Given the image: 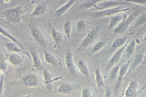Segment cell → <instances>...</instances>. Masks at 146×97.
Here are the masks:
<instances>
[{
	"instance_id": "d4e9b609",
	"label": "cell",
	"mask_w": 146,
	"mask_h": 97,
	"mask_svg": "<svg viewBox=\"0 0 146 97\" xmlns=\"http://www.w3.org/2000/svg\"><path fill=\"white\" fill-rule=\"evenodd\" d=\"M51 33L52 37L56 43H59L61 42L63 39L62 34L57 31L52 26Z\"/></svg>"
},
{
	"instance_id": "603a6c76",
	"label": "cell",
	"mask_w": 146,
	"mask_h": 97,
	"mask_svg": "<svg viewBox=\"0 0 146 97\" xmlns=\"http://www.w3.org/2000/svg\"><path fill=\"white\" fill-rule=\"evenodd\" d=\"M72 87L69 84L63 83L61 84L57 89L58 92L64 94H69L72 91Z\"/></svg>"
},
{
	"instance_id": "cb8c5ba5",
	"label": "cell",
	"mask_w": 146,
	"mask_h": 97,
	"mask_svg": "<svg viewBox=\"0 0 146 97\" xmlns=\"http://www.w3.org/2000/svg\"><path fill=\"white\" fill-rule=\"evenodd\" d=\"M8 56L10 62L14 65H19L21 64L23 61L22 58L16 54H13Z\"/></svg>"
},
{
	"instance_id": "e0dca14e",
	"label": "cell",
	"mask_w": 146,
	"mask_h": 97,
	"mask_svg": "<svg viewBox=\"0 0 146 97\" xmlns=\"http://www.w3.org/2000/svg\"><path fill=\"white\" fill-rule=\"evenodd\" d=\"M100 0H90L86 1L82 3L80 7L82 8H94L100 11V9L98 7L97 4L100 2Z\"/></svg>"
},
{
	"instance_id": "836d02e7",
	"label": "cell",
	"mask_w": 146,
	"mask_h": 97,
	"mask_svg": "<svg viewBox=\"0 0 146 97\" xmlns=\"http://www.w3.org/2000/svg\"><path fill=\"white\" fill-rule=\"evenodd\" d=\"M81 96L82 97H92L90 91L87 88H85L82 90Z\"/></svg>"
},
{
	"instance_id": "d6986e66",
	"label": "cell",
	"mask_w": 146,
	"mask_h": 97,
	"mask_svg": "<svg viewBox=\"0 0 146 97\" xmlns=\"http://www.w3.org/2000/svg\"><path fill=\"white\" fill-rule=\"evenodd\" d=\"M78 68L80 73L85 76H87L89 74L88 67L86 63L83 60H80L77 64Z\"/></svg>"
},
{
	"instance_id": "f546056e",
	"label": "cell",
	"mask_w": 146,
	"mask_h": 97,
	"mask_svg": "<svg viewBox=\"0 0 146 97\" xmlns=\"http://www.w3.org/2000/svg\"><path fill=\"white\" fill-rule=\"evenodd\" d=\"M64 32L69 40L70 39L71 30V24L70 21H67L64 24L63 27Z\"/></svg>"
},
{
	"instance_id": "ba28073f",
	"label": "cell",
	"mask_w": 146,
	"mask_h": 97,
	"mask_svg": "<svg viewBox=\"0 0 146 97\" xmlns=\"http://www.w3.org/2000/svg\"><path fill=\"white\" fill-rule=\"evenodd\" d=\"M22 81L24 84L29 87H34L38 86L40 83L38 77L33 74H30L25 76Z\"/></svg>"
},
{
	"instance_id": "1f68e13d",
	"label": "cell",
	"mask_w": 146,
	"mask_h": 97,
	"mask_svg": "<svg viewBox=\"0 0 146 97\" xmlns=\"http://www.w3.org/2000/svg\"><path fill=\"white\" fill-rule=\"evenodd\" d=\"M106 43L103 41H100L97 42L94 46L92 49V53L96 52L101 49L105 46Z\"/></svg>"
},
{
	"instance_id": "ffe728a7",
	"label": "cell",
	"mask_w": 146,
	"mask_h": 97,
	"mask_svg": "<svg viewBox=\"0 0 146 97\" xmlns=\"http://www.w3.org/2000/svg\"><path fill=\"white\" fill-rule=\"evenodd\" d=\"M75 1L70 0L64 5L57 9L55 13L58 16H60L64 14L73 4Z\"/></svg>"
},
{
	"instance_id": "4fadbf2b",
	"label": "cell",
	"mask_w": 146,
	"mask_h": 97,
	"mask_svg": "<svg viewBox=\"0 0 146 97\" xmlns=\"http://www.w3.org/2000/svg\"><path fill=\"white\" fill-rule=\"evenodd\" d=\"M144 55L142 52L137 55L132 62H131L128 69L127 75L130 73L143 61Z\"/></svg>"
},
{
	"instance_id": "9a60e30c",
	"label": "cell",
	"mask_w": 146,
	"mask_h": 97,
	"mask_svg": "<svg viewBox=\"0 0 146 97\" xmlns=\"http://www.w3.org/2000/svg\"><path fill=\"white\" fill-rule=\"evenodd\" d=\"M127 38L125 36H122L115 39L111 46V50L113 51L117 48L122 47L127 41Z\"/></svg>"
},
{
	"instance_id": "7c38bea8",
	"label": "cell",
	"mask_w": 146,
	"mask_h": 97,
	"mask_svg": "<svg viewBox=\"0 0 146 97\" xmlns=\"http://www.w3.org/2000/svg\"><path fill=\"white\" fill-rule=\"evenodd\" d=\"M125 18V15L122 14H119L111 16L106 29L108 30H110L114 29L116 25L118 24Z\"/></svg>"
},
{
	"instance_id": "5bb4252c",
	"label": "cell",
	"mask_w": 146,
	"mask_h": 97,
	"mask_svg": "<svg viewBox=\"0 0 146 97\" xmlns=\"http://www.w3.org/2000/svg\"><path fill=\"white\" fill-rule=\"evenodd\" d=\"M46 9V5L45 3H42L38 5L33 11L26 16L28 17L40 16L45 13Z\"/></svg>"
},
{
	"instance_id": "4dcf8cb0",
	"label": "cell",
	"mask_w": 146,
	"mask_h": 97,
	"mask_svg": "<svg viewBox=\"0 0 146 97\" xmlns=\"http://www.w3.org/2000/svg\"><path fill=\"white\" fill-rule=\"evenodd\" d=\"M43 79L46 84L50 83L52 80L51 77L48 71L43 67L42 70Z\"/></svg>"
},
{
	"instance_id": "b9f144b4",
	"label": "cell",
	"mask_w": 146,
	"mask_h": 97,
	"mask_svg": "<svg viewBox=\"0 0 146 97\" xmlns=\"http://www.w3.org/2000/svg\"><path fill=\"white\" fill-rule=\"evenodd\" d=\"M145 96H146V94H145Z\"/></svg>"
},
{
	"instance_id": "2e32d148",
	"label": "cell",
	"mask_w": 146,
	"mask_h": 97,
	"mask_svg": "<svg viewBox=\"0 0 146 97\" xmlns=\"http://www.w3.org/2000/svg\"><path fill=\"white\" fill-rule=\"evenodd\" d=\"M5 46L9 51L15 52H21L26 55L31 60L32 57L27 52L19 48L15 43H8L5 44Z\"/></svg>"
},
{
	"instance_id": "30bf717a",
	"label": "cell",
	"mask_w": 146,
	"mask_h": 97,
	"mask_svg": "<svg viewBox=\"0 0 146 97\" xmlns=\"http://www.w3.org/2000/svg\"><path fill=\"white\" fill-rule=\"evenodd\" d=\"M130 40V39H128L125 44L116 51L110 58L109 62V66L110 67L114 65L119 61L123 50L127 47V44Z\"/></svg>"
},
{
	"instance_id": "60d3db41",
	"label": "cell",
	"mask_w": 146,
	"mask_h": 97,
	"mask_svg": "<svg viewBox=\"0 0 146 97\" xmlns=\"http://www.w3.org/2000/svg\"><path fill=\"white\" fill-rule=\"evenodd\" d=\"M23 97H31V96H24Z\"/></svg>"
},
{
	"instance_id": "5b68a950",
	"label": "cell",
	"mask_w": 146,
	"mask_h": 97,
	"mask_svg": "<svg viewBox=\"0 0 146 97\" xmlns=\"http://www.w3.org/2000/svg\"><path fill=\"white\" fill-rule=\"evenodd\" d=\"M97 5L100 10H102L120 6L130 5V4L122 1H108L99 2Z\"/></svg>"
},
{
	"instance_id": "7a4b0ae2",
	"label": "cell",
	"mask_w": 146,
	"mask_h": 97,
	"mask_svg": "<svg viewBox=\"0 0 146 97\" xmlns=\"http://www.w3.org/2000/svg\"><path fill=\"white\" fill-rule=\"evenodd\" d=\"M128 6H120L99 11L90 12L89 14L93 17L97 18L106 16H112L118 13L128 11L130 9Z\"/></svg>"
},
{
	"instance_id": "8d00e7d4",
	"label": "cell",
	"mask_w": 146,
	"mask_h": 97,
	"mask_svg": "<svg viewBox=\"0 0 146 97\" xmlns=\"http://www.w3.org/2000/svg\"><path fill=\"white\" fill-rule=\"evenodd\" d=\"M104 97H112L111 91L108 87H106Z\"/></svg>"
},
{
	"instance_id": "83f0119b",
	"label": "cell",
	"mask_w": 146,
	"mask_h": 97,
	"mask_svg": "<svg viewBox=\"0 0 146 97\" xmlns=\"http://www.w3.org/2000/svg\"><path fill=\"white\" fill-rule=\"evenodd\" d=\"M119 67L118 65H115L111 69L110 73V78L111 81H113L118 75Z\"/></svg>"
},
{
	"instance_id": "6da1fadb",
	"label": "cell",
	"mask_w": 146,
	"mask_h": 97,
	"mask_svg": "<svg viewBox=\"0 0 146 97\" xmlns=\"http://www.w3.org/2000/svg\"><path fill=\"white\" fill-rule=\"evenodd\" d=\"M23 10L20 6L5 9L1 15L9 22L15 24H20Z\"/></svg>"
},
{
	"instance_id": "44dd1931",
	"label": "cell",
	"mask_w": 146,
	"mask_h": 97,
	"mask_svg": "<svg viewBox=\"0 0 146 97\" xmlns=\"http://www.w3.org/2000/svg\"><path fill=\"white\" fill-rule=\"evenodd\" d=\"M0 32L4 36L8 38L13 42L15 43L21 49H24L21 44L5 29L1 27L0 28Z\"/></svg>"
},
{
	"instance_id": "4316f807",
	"label": "cell",
	"mask_w": 146,
	"mask_h": 97,
	"mask_svg": "<svg viewBox=\"0 0 146 97\" xmlns=\"http://www.w3.org/2000/svg\"><path fill=\"white\" fill-rule=\"evenodd\" d=\"M45 61L48 63L55 64L56 61L54 57L50 53L45 50H43Z\"/></svg>"
},
{
	"instance_id": "74e56055",
	"label": "cell",
	"mask_w": 146,
	"mask_h": 97,
	"mask_svg": "<svg viewBox=\"0 0 146 97\" xmlns=\"http://www.w3.org/2000/svg\"><path fill=\"white\" fill-rule=\"evenodd\" d=\"M3 75H1V80H0V94H1V93L3 90Z\"/></svg>"
},
{
	"instance_id": "277c9868",
	"label": "cell",
	"mask_w": 146,
	"mask_h": 97,
	"mask_svg": "<svg viewBox=\"0 0 146 97\" xmlns=\"http://www.w3.org/2000/svg\"><path fill=\"white\" fill-rule=\"evenodd\" d=\"M99 28L96 27L91 30L80 44L78 49L85 48L92 44L97 38Z\"/></svg>"
},
{
	"instance_id": "52a82bcc",
	"label": "cell",
	"mask_w": 146,
	"mask_h": 97,
	"mask_svg": "<svg viewBox=\"0 0 146 97\" xmlns=\"http://www.w3.org/2000/svg\"><path fill=\"white\" fill-rule=\"evenodd\" d=\"M31 34L34 39L41 47L46 48V43L45 38L40 31L34 28H30Z\"/></svg>"
},
{
	"instance_id": "3957f363",
	"label": "cell",
	"mask_w": 146,
	"mask_h": 97,
	"mask_svg": "<svg viewBox=\"0 0 146 97\" xmlns=\"http://www.w3.org/2000/svg\"><path fill=\"white\" fill-rule=\"evenodd\" d=\"M139 13L138 11L132 12L127 17L123 19L113 29V32L116 34H121L125 32L130 24L136 19Z\"/></svg>"
},
{
	"instance_id": "8992f818",
	"label": "cell",
	"mask_w": 146,
	"mask_h": 97,
	"mask_svg": "<svg viewBox=\"0 0 146 97\" xmlns=\"http://www.w3.org/2000/svg\"><path fill=\"white\" fill-rule=\"evenodd\" d=\"M131 63V60H128L119 69L117 78L114 86V89L115 91H117L119 89L123 77L127 71Z\"/></svg>"
},
{
	"instance_id": "8fae6325",
	"label": "cell",
	"mask_w": 146,
	"mask_h": 97,
	"mask_svg": "<svg viewBox=\"0 0 146 97\" xmlns=\"http://www.w3.org/2000/svg\"><path fill=\"white\" fill-rule=\"evenodd\" d=\"M65 57V63L67 69L71 73H75L76 69L74 62L72 52L70 51H67Z\"/></svg>"
},
{
	"instance_id": "ac0fdd59",
	"label": "cell",
	"mask_w": 146,
	"mask_h": 97,
	"mask_svg": "<svg viewBox=\"0 0 146 97\" xmlns=\"http://www.w3.org/2000/svg\"><path fill=\"white\" fill-rule=\"evenodd\" d=\"M31 53L33 62V66L39 70H42L43 67L39 57L37 53L35 51H32Z\"/></svg>"
},
{
	"instance_id": "7402d4cb",
	"label": "cell",
	"mask_w": 146,
	"mask_h": 97,
	"mask_svg": "<svg viewBox=\"0 0 146 97\" xmlns=\"http://www.w3.org/2000/svg\"><path fill=\"white\" fill-rule=\"evenodd\" d=\"M95 81L96 84L99 87H103L104 85L103 79L100 69L96 68L95 71Z\"/></svg>"
},
{
	"instance_id": "9c48e42d",
	"label": "cell",
	"mask_w": 146,
	"mask_h": 97,
	"mask_svg": "<svg viewBox=\"0 0 146 97\" xmlns=\"http://www.w3.org/2000/svg\"><path fill=\"white\" fill-rule=\"evenodd\" d=\"M138 84L135 81H132L129 84L125 92V97H137L138 94Z\"/></svg>"
},
{
	"instance_id": "d6a6232c",
	"label": "cell",
	"mask_w": 146,
	"mask_h": 97,
	"mask_svg": "<svg viewBox=\"0 0 146 97\" xmlns=\"http://www.w3.org/2000/svg\"><path fill=\"white\" fill-rule=\"evenodd\" d=\"M86 24L85 22L83 20L78 21L77 24V28L79 31L83 30L85 28Z\"/></svg>"
},
{
	"instance_id": "f1b7e54d",
	"label": "cell",
	"mask_w": 146,
	"mask_h": 97,
	"mask_svg": "<svg viewBox=\"0 0 146 97\" xmlns=\"http://www.w3.org/2000/svg\"><path fill=\"white\" fill-rule=\"evenodd\" d=\"M146 23V15H143L140 16L137 20L131 29L139 27Z\"/></svg>"
},
{
	"instance_id": "f35d334b",
	"label": "cell",
	"mask_w": 146,
	"mask_h": 97,
	"mask_svg": "<svg viewBox=\"0 0 146 97\" xmlns=\"http://www.w3.org/2000/svg\"><path fill=\"white\" fill-rule=\"evenodd\" d=\"M143 61L144 62H146V53L145 55H144Z\"/></svg>"
},
{
	"instance_id": "d590c367",
	"label": "cell",
	"mask_w": 146,
	"mask_h": 97,
	"mask_svg": "<svg viewBox=\"0 0 146 97\" xmlns=\"http://www.w3.org/2000/svg\"><path fill=\"white\" fill-rule=\"evenodd\" d=\"M125 1L128 3L131 2L140 4H146V0H126Z\"/></svg>"
},
{
	"instance_id": "ab89813d",
	"label": "cell",
	"mask_w": 146,
	"mask_h": 97,
	"mask_svg": "<svg viewBox=\"0 0 146 97\" xmlns=\"http://www.w3.org/2000/svg\"><path fill=\"white\" fill-rule=\"evenodd\" d=\"M144 40L145 42L146 43V34H145L144 38Z\"/></svg>"
},
{
	"instance_id": "484cf974",
	"label": "cell",
	"mask_w": 146,
	"mask_h": 97,
	"mask_svg": "<svg viewBox=\"0 0 146 97\" xmlns=\"http://www.w3.org/2000/svg\"><path fill=\"white\" fill-rule=\"evenodd\" d=\"M135 40H133L126 47V55L127 57H130L133 53L135 49Z\"/></svg>"
},
{
	"instance_id": "e575fe53",
	"label": "cell",
	"mask_w": 146,
	"mask_h": 97,
	"mask_svg": "<svg viewBox=\"0 0 146 97\" xmlns=\"http://www.w3.org/2000/svg\"><path fill=\"white\" fill-rule=\"evenodd\" d=\"M7 67V64L3 59H1L0 61V69L1 73H3L6 70Z\"/></svg>"
}]
</instances>
